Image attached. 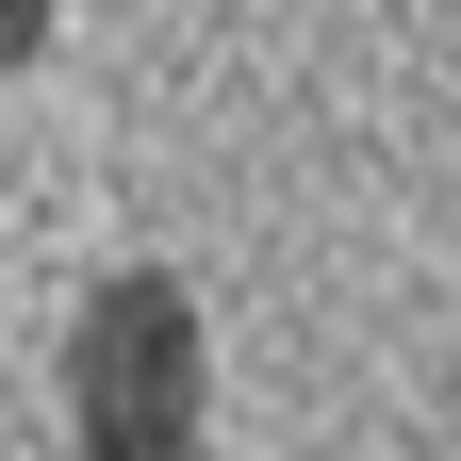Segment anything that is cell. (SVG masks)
I'll list each match as a JSON object with an SVG mask.
<instances>
[{
    "label": "cell",
    "mask_w": 461,
    "mask_h": 461,
    "mask_svg": "<svg viewBox=\"0 0 461 461\" xmlns=\"http://www.w3.org/2000/svg\"><path fill=\"white\" fill-rule=\"evenodd\" d=\"M67 429H83V461H198L214 445V330L165 264H115L67 313Z\"/></svg>",
    "instance_id": "6da1fadb"
},
{
    "label": "cell",
    "mask_w": 461,
    "mask_h": 461,
    "mask_svg": "<svg viewBox=\"0 0 461 461\" xmlns=\"http://www.w3.org/2000/svg\"><path fill=\"white\" fill-rule=\"evenodd\" d=\"M50 17H67V0H0V83H17L33 50H50Z\"/></svg>",
    "instance_id": "7a4b0ae2"
}]
</instances>
